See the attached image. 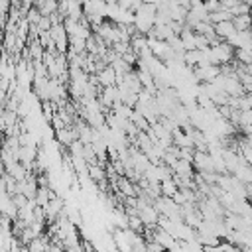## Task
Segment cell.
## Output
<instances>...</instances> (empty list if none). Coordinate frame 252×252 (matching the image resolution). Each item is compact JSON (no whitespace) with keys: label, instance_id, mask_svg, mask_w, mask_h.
<instances>
[{"label":"cell","instance_id":"6da1fadb","mask_svg":"<svg viewBox=\"0 0 252 252\" xmlns=\"http://www.w3.org/2000/svg\"><path fill=\"white\" fill-rule=\"evenodd\" d=\"M100 77H102V83H104V85H112V81H114V71H112V69H106Z\"/></svg>","mask_w":252,"mask_h":252}]
</instances>
